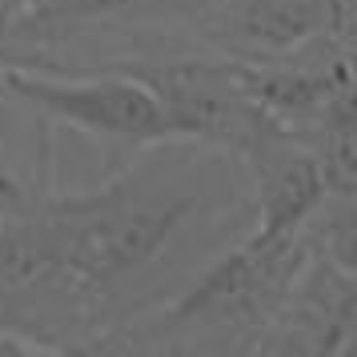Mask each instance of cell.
Masks as SVG:
<instances>
[{"label": "cell", "mask_w": 357, "mask_h": 357, "mask_svg": "<svg viewBox=\"0 0 357 357\" xmlns=\"http://www.w3.org/2000/svg\"><path fill=\"white\" fill-rule=\"evenodd\" d=\"M209 181L213 169L153 157L93 193L52 197L40 205L93 329L109 325L113 305L169 257L185 225L221 201Z\"/></svg>", "instance_id": "cell-1"}, {"label": "cell", "mask_w": 357, "mask_h": 357, "mask_svg": "<svg viewBox=\"0 0 357 357\" xmlns=\"http://www.w3.org/2000/svg\"><path fill=\"white\" fill-rule=\"evenodd\" d=\"M317 253L313 221L297 233H261L249 229L241 245L217 257L165 309L161 333L177 345L197 349H241L269 325L281 301L289 297L293 281L301 277L309 257Z\"/></svg>", "instance_id": "cell-2"}, {"label": "cell", "mask_w": 357, "mask_h": 357, "mask_svg": "<svg viewBox=\"0 0 357 357\" xmlns=\"http://www.w3.org/2000/svg\"><path fill=\"white\" fill-rule=\"evenodd\" d=\"M0 89H8L20 105L61 121L68 129L116 141L132 149L173 145V129L157 93L132 73H105V77H45L36 68H0Z\"/></svg>", "instance_id": "cell-3"}, {"label": "cell", "mask_w": 357, "mask_h": 357, "mask_svg": "<svg viewBox=\"0 0 357 357\" xmlns=\"http://www.w3.org/2000/svg\"><path fill=\"white\" fill-rule=\"evenodd\" d=\"M125 73L157 93L173 141H197L221 153H233L241 161L265 132L277 129L269 113H261L249 100L237 73V56L229 61H201V56H177V61H141Z\"/></svg>", "instance_id": "cell-4"}, {"label": "cell", "mask_w": 357, "mask_h": 357, "mask_svg": "<svg viewBox=\"0 0 357 357\" xmlns=\"http://www.w3.org/2000/svg\"><path fill=\"white\" fill-rule=\"evenodd\" d=\"M357 333V269L313 253L249 354H345Z\"/></svg>", "instance_id": "cell-5"}, {"label": "cell", "mask_w": 357, "mask_h": 357, "mask_svg": "<svg viewBox=\"0 0 357 357\" xmlns=\"http://www.w3.org/2000/svg\"><path fill=\"white\" fill-rule=\"evenodd\" d=\"M221 40L241 61H277L289 52L349 40V0H237Z\"/></svg>", "instance_id": "cell-6"}, {"label": "cell", "mask_w": 357, "mask_h": 357, "mask_svg": "<svg viewBox=\"0 0 357 357\" xmlns=\"http://www.w3.org/2000/svg\"><path fill=\"white\" fill-rule=\"evenodd\" d=\"M205 0H29L8 24V40L17 45H52L89 24L132 17H161V13H193Z\"/></svg>", "instance_id": "cell-7"}, {"label": "cell", "mask_w": 357, "mask_h": 357, "mask_svg": "<svg viewBox=\"0 0 357 357\" xmlns=\"http://www.w3.org/2000/svg\"><path fill=\"white\" fill-rule=\"evenodd\" d=\"M24 209H33L29 193H24V189L17 185V177L0 165V213H8V217H13V213H24Z\"/></svg>", "instance_id": "cell-8"}, {"label": "cell", "mask_w": 357, "mask_h": 357, "mask_svg": "<svg viewBox=\"0 0 357 357\" xmlns=\"http://www.w3.org/2000/svg\"><path fill=\"white\" fill-rule=\"evenodd\" d=\"M24 4H29V0H0V17H4L8 24H13V17H17V13L24 8Z\"/></svg>", "instance_id": "cell-9"}]
</instances>
